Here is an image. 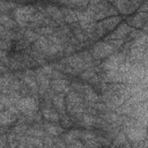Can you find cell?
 <instances>
[{"mask_svg": "<svg viewBox=\"0 0 148 148\" xmlns=\"http://www.w3.org/2000/svg\"><path fill=\"white\" fill-rule=\"evenodd\" d=\"M113 52H114V47L111 43L98 42L95 44L92 49V57L95 59H102L105 57H110Z\"/></svg>", "mask_w": 148, "mask_h": 148, "instance_id": "1", "label": "cell"}, {"mask_svg": "<svg viewBox=\"0 0 148 148\" xmlns=\"http://www.w3.org/2000/svg\"><path fill=\"white\" fill-rule=\"evenodd\" d=\"M16 108L18 109V111H21L25 114H31L35 111H37L38 104L31 97H23L16 102Z\"/></svg>", "mask_w": 148, "mask_h": 148, "instance_id": "2", "label": "cell"}, {"mask_svg": "<svg viewBox=\"0 0 148 148\" xmlns=\"http://www.w3.org/2000/svg\"><path fill=\"white\" fill-rule=\"evenodd\" d=\"M32 7H21L14 12L16 22L21 25H25L32 17Z\"/></svg>", "mask_w": 148, "mask_h": 148, "instance_id": "3", "label": "cell"}, {"mask_svg": "<svg viewBox=\"0 0 148 148\" xmlns=\"http://www.w3.org/2000/svg\"><path fill=\"white\" fill-rule=\"evenodd\" d=\"M124 61H125V56L124 54H112L103 62V68L106 72L108 71H113V69H117Z\"/></svg>", "mask_w": 148, "mask_h": 148, "instance_id": "4", "label": "cell"}, {"mask_svg": "<svg viewBox=\"0 0 148 148\" xmlns=\"http://www.w3.org/2000/svg\"><path fill=\"white\" fill-rule=\"evenodd\" d=\"M126 138H128L131 141H134V142L142 141L146 139V128L138 127V126L128 127L126 130Z\"/></svg>", "mask_w": 148, "mask_h": 148, "instance_id": "5", "label": "cell"}, {"mask_svg": "<svg viewBox=\"0 0 148 148\" xmlns=\"http://www.w3.org/2000/svg\"><path fill=\"white\" fill-rule=\"evenodd\" d=\"M16 119V116H14L12 112L7 111H1L0 112V125L1 126H7L10 125L12 123H14Z\"/></svg>", "mask_w": 148, "mask_h": 148, "instance_id": "6", "label": "cell"}, {"mask_svg": "<svg viewBox=\"0 0 148 148\" xmlns=\"http://www.w3.org/2000/svg\"><path fill=\"white\" fill-rule=\"evenodd\" d=\"M52 88L56 90V91H60V92H67L69 90L68 88V82L64 79H56L52 81Z\"/></svg>", "mask_w": 148, "mask_h": 148, "instance_id": "7", "label": "cell"}, {"mask_svg": "<svg viewBox=\"0 0 148 148\" xmlns=\"http://www.w3.org/2000/svg\"><path fill=\"white\" fill-rule=\"evenodd\" d=\"M128 31H130L128 25L125 24V23H123V24H120V25L117 28V30L113 31V34H112L110 37H111L112 39H120V38L125 37V36L127 35Z\"/></svg>", "mask_w": 148, "mask_h": 148, "instance_id": "8", "label": "cell"}, {"mask_svg": "<svg viewBox=\"0 0 148 148\" xmlns=\"http://www.w3.org/2000/svg\"><path fill=\"white\" fill-rule=\"evenodd\" d=\"M114 5L118 7V9L124 13V14H128L133 10L132 6H135L138 5L136 2H128V1H118V2H114Z\"/></svg>", "mask_w": 148, "mask_h": 148, "instance_id": "9", "label": "cell"}, {"mask_svg": "<svg viewBox=\"0 0 148 148\" xmlns=\"http://www.w3.org/2000/svg\"><path fill=\"white\" fill-rule=\"evenodd\" d=\"M42 114H43V117L46 119V120H49V121H58L59 120V114H58V112L56 111V110H52V109H43V111H42Z\"/></svg>", "mask_w": 148, "mask_h": 148, "instance_id": "10", "label": "cell"}, {"mask_svg": "<svg viewBox=\"0 0 148 148\" xmlns=\"http://www.w3.org/2000/svg\"><path fill=\"white\" fill-rule=\"evenodd\" d=\"M119 22H120V18H119L118 16H114V17H110V18H105V20H103L102 23H101V25L103 24L104 29H106V30H111V29H113L116 25H118Z\"/></svg>", "mask_w": 148, "mask_h": 148, "instance_id": "11", "label": "cell"}, {"mask_svg": "<svg viewBox=\"0 0 148 148\" xmlns=\"http://www.w3.org/2000/svg\"><path fill=\"white\" fill-rule=\"evenodd\" d=\"M44 128H45L46 132L50 133L51 135H59L60 133L64 132L62 127L59 126V125H56V124H45V125H44Z\"/></svg>", "mask_w": 148, "mask_h": 148, "instance_id": "12", "label": "cell"}, {"mask_svg": "<svg viewBox=\"0 0 148 148\" xmlns=\"http://www.w3.org/2000/svg\"><path fill=\"white\" fill-rule=\"evenodd\" d=\"M67 104H68V106H73V105H79V104H81V98H80V96L77 95V92L72 91V92L68 94V96H67Z\"/></svg>", "mask_w": 148, "mask_h": 148, "instance_id": "13", "label": "cell"}, {"mask_svg": "<svg viewBox=\"0 0 148 148\" xmlns=\"http://www.w3.org/2000/svg\"><path fill=\"white\" fill-rule=\"evenodd\" d=\"M53 104L54 106L60 110V111H64L65 110V101H64V95L60 94V95H56L53 97Z\"/></svg>", "mask_w": 148, "mask_h": 148, "instance_id": "14", "label": "cell"}, {"mask_svg": "<svg viewBox=\"0 0 148 148\" xmlns=\"http://www.w3.org/2000/svg\"><path fill=\"white\" fill-rule=\"evenodd\" d=\"M80 135H81V132H80V131H77V130H73V131L68 132V133L65 135V139H64V140H65L66 142H68V143H72L73 141L77 140Z\"/></svg>", "mask_w": 148, "mask_h": 148, "instance_id": "15", "label": "cell"}, {"mask_svg": "<svg viewBox=\"0 0 148 148\" xmlns=\"http://www.w3.org/2000/svg\"><path fill=\"white\" fill-rule=\"evenodd\" d=\"M64 15H65V20L68 21V22H74V21L77 20V13H75L72 9H66Z\"/></svg>", "mask_w": 148, "mask_h": 148, "instance_id": "16", "label": "cell"}, {"mask_svg": "<svg viewBox=\"0 0 148 148\" xmlns=\"http://www.w3.org/2000/svg\"><path fill=\"white\" fill-rule=\"evenodd\" d=\"M86 98H87L89 102H97V101L99 99L98 95H97L94 90H91V89H87V90H86Z\"/></svg>", "mask_w": 148, "mask_h": 148, "instance_id": "17", "label": "cell"}, {"mask_svg": "<svg viewBox=\"0 0 148 148\" xmlns=\"http://www.w3.org/2000/svg\"><path fill=\"white\" fill-rule=\"evenodd\" d=\"M24 81H25V83L31 88V89H37V86H38V83H37V81L31 76V75H29V74H27L25 76H24Z\"/></svg>", "mask_w": 148, "mask_h": 148, "instance_id": "18", "label": "cell"}, {"mask_svg": "<svg viewBox=\"0 0 148 148\" xmlns=\"http://www.w3.org/2000/svg\"><path fill=\"white\" fill-rule=\"evenodd\" d=\"M82 124L84 126H92L95 124V118L92 116L84 114V116H82Z\"/></svg>", "mask_w": 148, "mask_h": 148, "instance_id": "19", "label": "cell"}, {"mask_svg": "<svg viewBox=\"0 0 148 148\" xmlns=\"http://www.w3.org/2000/svg\"><path fill=\"white\" fill-rule=\"evenodd\" d=\"M27 143H30V145H32L34 147H38V148H42L43 147V142H42V140L39 139V138H28L27 139Z\"/></svg>", "mask_w": 148, "mask_h": 148, "instance_id": "20", "label": "cell"}, {"mask_svg": "<svg viewBox=\"0 0 148 148\" xmlns=\"http://www.w3.org/2000/svg\"><path fill=\"white\" fill-rule=\"evenodd\" d=\"M127 141V138L124 133H119L117 136H116V140H114V145L117 146H121V145H125Z\"/></svg>", "mask_w": 148, "mask_h": 148, "instance_id": "21", "label": "cell"}, {"mask_svg": "<svg viewBox=\"0 0 148 148\" xmlns=\"http://www.w3.org/2000/svg\"><path fill=\"white\" fill-rule=\"evenodd\" d=\"M0 24H3L5 27L9 28V27H13L14 25V22L7 15H2V16H0Z\"/></svg>", "mask_w": 148, "mask_h": 148, "instance_id": "22", "label": "cell"}, {"mask_svg": "<svg viewBox=\"0 0 148 148\" xmlns=\"http://www.w3.org/2000/svg\"><path fill=\"white\" fill-rule=\"evenodd\" d=\"M84 141L87 140H91V139H95V134L92 132H89V131H84V132H81V135H80Z\"/></svg>", "mask_w": 148, "mask_h": 148, "instance_id": "23", "label": "cell"}, {"mask_svg": "<svg viewBox=\"0 0 148 148\" xmlns=\"http://www.w3.org/2000/svg\"><path fill=\"white\" fill-rule=\"evenodd\" d=\"M94 71H91V69H88V71H86L81 76H82V79H84V80H92V77H94Z\"/></svg>", "mask_w": 148, "mask_h": 148, "instance_id": "24", "label": "cell"}, {"mask_svg": "<svg viewBox=\"0 0 148 148\" xmlns=\"http://www.w3.org/2000/svg\"><path fill=\"white\" fill-rule=\"evenodd\" d=\"M106 119L109 120V121H116V120H121L120 118H119V116L118 114H114V113H109L108 116H106Z\"/></svg>", "mask_w": 148, "mask_h": 148, "instance_id": "25", "label": "cell"}, {"mask_svg": "<svg viewBox=\"0 0 148 148\" xmlns=\"http://www.w3.org/2000/svg\"><path fill=\"white\" fill-rule=\"evenodd\" d=\"M28 132H29L31 135H34L35 138H37V136H43V135H44V132H43V131H38V130H37V131H36V130H29Z\"/></svg>", "mask_w": 148, "mask_h": 148, "instance_id": "26", "label": "cell"}, {"mask_svg": "<svg viewBox=\"0 0 148 148\" xmlns=\"http://www.w3.org/2000/svg\"><path fill=\"white\" fill-rule=\"evenodd\" d=\"M68 148H83V145H82L79 140H75V141H73L72 143H69Z\"/></svg>", "mask_w": 148, "mask_h": 148, "instance_id": "27", "label": "cell"}, {"mask_svg": "<svg viewBox=\"0 0 148 148\" xmlns=\"http://www.w3.org/2000/svg\"><path fill=\"white\" fill-rule=\"evenodd\" d=\"M27 38H29L30 40H35V39L37 40V39H38V38H37V35H36L35 32H32V31H28V32H27Z\"/></svg>", "mask_w": 148, "mask_h": 148, "instance_id": "28", "label": "cell"}, {"mask_svg": "<svg viewBox=\"0 0 148 148\" xmlns=\"http://www.w3.org/2000/svg\"><path fill=\"white\" fill-rule=\"evenodd\" d=\"M6 146V139L3 136H0V148H5Z\"/></svg>", "mask_w": 148, "mask_h": 148, "instance_id": "29", "label": "cell"}]
</instances>
